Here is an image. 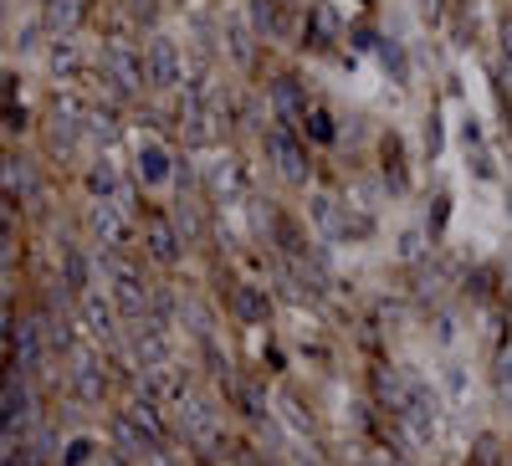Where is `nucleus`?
Masks as SVG:
<instances>
[{
    "label": "nucleus",
    "instance_id": "nucleus-15",
    "mask_svg": "<svg viewBox=\"0 0 512 466\" xmlns=\"http://www.w3.org/2000/svg\"><path fill=\"white\" fill-rule=\"evenodd\" d=\"M379 175H384V185H390L395 195H405L410 190V164H405V144H400V134H384L379 139Z\"/></svg>",
    "mask_w": 512,
    "mask_h": 466
},
{
    "label": "nucleus",
    "instance_id": "nucleus-26",
    "mask_svg": "<svg viewBox=\"0 0 512 466\" xmlns=\"http://www.w3.org/2000/svg\"><path fill=\"white\" fill-rule=\"evenodd\" d=\"M93 466H134V461H123L118 451H108V446H103V451L93 456Z\"/></svg>",
    "mask_w": 512,
    "mask_h": 466
},
{
    "label": "nucleus",
    "instance_id": "nucleus-23",
    "mask_svg": "<svg viewBox=\"0 0 512 466\" xmlns=\"http://www.w3.org/2000/svg\"><path fill=\"white\" fill-rule=\"evenodd\" d=\"M466 466H502V446H497V436H482Z\"/></svg>",
    "mask_w": 512,
    "mask_h": 466
},
{
    "label": "nucleus",
    "instance_id": "nucleus-16",
    "mask_svg": "<svg viewBox=\"0 0 512 466\" xmlns=\"http://www.w3.org/2000/svg\"><path fill=\"white\" fill-rule=\"evenodd\" d=\"M297 139H303L308 149H333V144H338V118H333L323 103H313V108L303 113V123H297Z\"/></svg>",
    "mask_w": 512,
    "mask_h": 466
},
{
    "label": "nucleus",
    "instance_id": "nucleus-4",
    "mask_svg": "<svg viewBox=\"0 0 512 466\" xmlns=\"http://www.w3.org/2000/svg\"><path fill=\"white\" fill-rule=\"evenodd\" d=\"M262 149H267V159L277 164V175L287 185H308L313 180V149L297 139L292 129H277V123H272V129L262 134Z\"/></svg>",
    "mask_w": 512,
    "mask_h": 466
},
{
    "label": "nucleus",
    "instance_id": "nucleus-8",
    "mask_svg": "<svg viewBox=\"0 0 512 466\" xmlns=\"http://www.w3.org/2000/svg\"><path fill=\"white\" fill-rule=\"evenodd\" d=\"M144 62V88L149 93H169V88H180V77H185V62H180V47L169 36H154L149 47L139 52Z\"/></svg>",
    "mask_w": 512,
    "mask_h": 466
},
{
    "label": "nucleus",
    "instance_id": "nucleus-10",
    "mask_svg": "<svg viewBox=\"0 0 512 466\" xmlns=\"http://www.w3.org/2000/svg\"><path fill=\"white\" fill-rule=\"evenodd\" d=\"M108 451H118L123 461H134V466H149L159 451H169V446H154L134 420H128V410H113L108 415Z\"/></svg>",
    "mask_w": 512,
    "mask_h": 466
},
{
    "label": "nucleus",
    "instance_id": "nucleus-6",
    "mask_svg": "<svg viewBox=\"0 0 512 466\" xmlns=\"http://www.w3.org/2000/svg\"><path fill=\"white\" fill-rule=\"evenodd\" d=\"M267 103H272L277 129H292V134H297V123H303V113H308L318 98L308 93V82L297 77V72H277V77L267 82Z\"/></svg>",
    "mask_w": 512,
    "mask_h": 466
},
{
    "label": "nucleus",
    "instance_id": "nucleus-11",
    "mask_svg": "<svg viewBox=\"0 0 512 466\" xmlns=\"http://www.w3.org/2000/svg\"><path fill=\"white\" fill-rule=\"evenodd\" d=\"M267 231H272V246L282 251L287 262H308L313 257V241H308V231H303V221L297 216H287V210H267Z\"/></svg>",
    "mask_w": 512,
    "mask_h": 466
},
{
    "label": "nucleus",
    "instance_id": "nucleus-17",
    "mask_svg": "<svg viewBox=\"0 0 512 466\" xmlns=\"http://www.w3.org/2000/svg\"><path fill=\"white\" fill-rule=\"evenodd\" d=\"M82 185H88L93 200H113V195L123 190V175H118V164H113L108 154H98L88 169H82Z\"/></svg>",
    "mask_w": 512,
    "mask_h": 466
},
{
    "label": "nucleus",
    "instance_id": "nucleus-5",
    "mask_svg": "<svg viewBox=\"0 0 512 466\" xmlns=\"http://www.w3.org/2000/svg\"><path fill=\"white\" fill-rule=\"evenodd\" d=\"M88 231L98 236L103 251H139L134 216L118 210V200H88Z\"/></svg>",
    "mask_w": 512,
    "mask_h": 466
},
{
    "label": "nucleus",
    "instance_id": "nucleus-7",
    "mask_svg": "<svg viewBox=\"0 0 512 466\" xmlns=\"http://www.w3.org/2000/svg\"><path fill=\"white\" fill-rule=\"evenodd\" d=\"M221 303H226V313H231L241 328H267V323H272V292H267V282L241 277V282L226 287Z\"/></svg>",
    "mask_w": 512,
    "mask_h": 466
},
{
    "label": "nucleus",
    "instance_id": "nucleus-21",
    "mask_svg": "<svg viewBox=\"0 0 512 466\" xmlns=\"http://www.w3.org/2000/svg\"><path fill=\"white\" fill-rule=\"evenodd\" d=\"M333 205H338V200H328V195H318V200H313V221H318V226H323L328 236H344L349 226H344V221H338V210H333Z\"/></svg>",
    "mask_w": 512,
    "mask_h": 466
},
{
    "label": "nucleus",
    "instance_id": "nucleus-2",
    "mask_svg": "<svg viewBox=\"0 0 512 466\" xmlns=\"http://www.w3.org/2000/svg\"><path fill=\"white\" fill-rule=\"evenodd\" d=\"M139 257H149L159 272H175L180 262H185V241H180V231H175V221H169V210L164 205H149L144 200V210H139Z\"/></svg>",
    "mask_w": 512,
    "mask_h": 466
},
{
    "label": "nucleus",
    "instance_id": "nucleus-13",
    "mask_svg": "<svg viewBox=\"0 0 512 466\" xmlns=\"http://www.w3.org/2000/svg\"><path fill=\"white\" fill-rule=\"evenodd\" d=\"M169 221H175V231H180L185 246H200V241L210 236V226H205V200H200V195H180L175 205H169Z\"/></svg>",
    "mask_w": 512,
    "mask_h": 466
},
{
    "label": "nucleus",
    "instance_id": "nucleus-25",
    "mask_svg": "<svg viewBox=\"0 0 512 466\" xmlns=\"http://www.w3.org/2000/svg\"><path fill=\"white\" fill-rule=\"evenodd\" d=\"M128 11H134L139 21H154V16H159V6H154V0H128Z\"/></svg>",
    "mask_w": 512,
    "mask_h": 466
},
{
    "label": "nucleus",
    "instance_id": "nucleus-19",
    "mask_svg": "<svg viewBox=\"0 0 512 466\" xmlns=\"http://www.w3.org/2000/svg\"><path fill=\"white\" fill-rule=\"evenodd\" d=\"M333 41H338V21L328 6H313L308 11V26H303V41L297 47H313V52H333Z\"/></svg>",
    "mask_w": 512,
    "mask_h": 466
},
{
    "label": "nucleus",
    "instance_id": "nucleus-3",
    "mask_svg": "<svg viewBox=\"0 0 512 466\" xmlns=\"http://www.w3.org/2000/svg\"><path fill=\"white\" fill-rule=\"evenodd\" d=\"M108 395H113V374H108L103 349H72L67 354V400L82 410H98V405H108Z\"/></svg>",
    "mask_w": 512,
    "mask_h": 466
},
{
    "label": "nucleus",
    "instance_id": "nucleus-1",
    "mask_svg": "<svg viewBox=\"0 0 512 466\" xmlns=\"http://www.w3.org/2000/svg\"><path fill=\"white\" fill-rule=\"evenodd\" d=\"M175 405H180V410H175V431H180V441H185L195 456L226 466V446H231V436H226L221 410L210 405V400H200V395H180Z\"/></svg>",
    "mask_w": 512,
    "mask_h": 466
},
{
    "label": "nucleus",
    "instance_id": "nucleus-12",
    "mask_svg": "<svg viewBox=\"0 0 512 466\" xmlns=\"http://www.w3.org/2000/svg\"><path fill=\"white\" fill-rule=\"evenodd\" d=\"M169 180H175V154H169L159 139L139 144V154H134V185L139 190H164Z\"/></svg>",
    "mask_w": 512,
    "mask_h": 466
},
{
    "label": "nucleus",
    "instance_id": "nucleus-22",
    "mask_svg": "<svg viewBox=\"0 0 512 466\" xmlns=\"http://www.w3.org/2000/svg\"><path fill=\"white\" fill-rule=\"evenodd\" d=\"M52 72L57 77H72L77 72V47H72V41H57V47H52Z\"/></svg>",
    "mask_w": 512,
    "mask_h": 466
},
{
    "label": "nucleus",
    "instance_id": "nucleus-9",
    "mask_svg": "<svg viewBox=\"0 0 512 466\" xmlns=\"http://www.w3.org/2000/svg\"><path fill=\"white\" fill-rule=\"evenodd\" d=\"M221 390H226V400L241 410V420H251V426H267V420H272V400H267V385H262V379H251V374L231 369V374L221 379Z\"/></svg>",
    "mask_w": 512,
    "mask_h": 466
},
{
    "label": "nucleus",
    "instance_id": "nucleus-24",
    "mask_svg": "<svg viewBox=\"0 0 512 466\" xmlns=\"http://www.w3.org/2000/svg\"><path fill=\"white\" fill-rule=\"evenodd\" d=\"M379 47V62L384 67H395V82H405V52H400V41H374Z\"/></svg>",
    "mask_w": 512,
    "mask_h": 466
},
{
    "label": "nucleus",
    "instance_id": "nucleus-20",
    "mask_svg": "<svg viewBox=\"0 0 512 466\" xmlns=\"http://www.w3.org/2000/svg\"><path fill=\"white\" fill-rule=\"evenodd\" d=\"M82 16H88V0H47V21L57 31H72Z\"/></svg>",
    "mask_w": 512,
    "mask_h": 466
},
{
    "label": "nucleus",
    "instance_id": "nucleus-27",
    "mask_svg": "<svg viewBox=\"0 0 512 466\" xmlns=\"http://www.w3.org/2000/svg\"><path fill=\"white\" fill-rule=\"evenodd\" d=\"M497 36H502V57H507V67H512V16L502 21V31H497Z\"/></svg>",
    "mask_w": 512,
    "mask_h": 466
},
{
    "label": "nucleus",
    "instance_id": "nucleus-14",
    "mask_svg": "<svg viewBox=\"0 0 512 466\" xmlns=\"http://www.w3.org/2000/svg\"><path fill=\"white\" fill-rule=\"evenodd\" d=\"M246 21H251L256 36H267V41H287V36H292V21H287V11H282V0H251Z\"/></svg>",
    "mask_w": 512,
    "mask_h": 466
},
{
    "label": "nucleus",
    "instance_id": "nucleus-18",
    "mask_svg": "<svg viewBox=\"0 0 512 466\" xmlns=\"http://www.w3.org/2000/svg\"><path fill=\"white\" fill-rule=\"evenodd\" d=\"M128 410V420H134V426L154 441V446H169V426H164V415H159V400H144V395H134L123 405Z\"/></svg>",
    "mask_w": 512,
    "mask_h": 466
}]
</instances>
